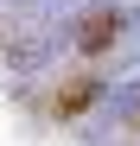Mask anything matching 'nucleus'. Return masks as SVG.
Instances as JSON below:
<instances>
[{"mask_svg": "<svg viewBox=\"0 0 140 146\" xmlns=\"http://www.w3.org/2000/svg\"><path fill=\"white\" fill-rule=\"evenodd\" d=\"M115 38H121V13H115V7H102V13H89L83 26H77V51L102 57V51H115Z\"/></svg>", "mask_w": 140, "mask_h": 146, "instance_id": "1", "label": "nucleus"}, {"mask_svg": "<svg viewBox=\"0 0 140 146\" xmlns=\"http://www.w3.org/2000/svg\"><path fill=\"white\" fill-rule=\"evenodd\" d=\"M96 95H102V83H89V76L64 83V89H57V114H64V121H77L83 108H96Z\"/></svg>", "mask_w": 140, "mask_h": 146, "instance_id": "2", "label": "nucleus"}, {"mask_svg": "<svg viewBox=\"0 0 140 146\" xmlns=\"http://www.w3.org/2000/svg\"><path fill=\"white\" fill-rule=\"evenodd\" d=\"M134 121H140V108H134Z\"/></svg>", "mask_w": 140, "mask_h": 146, "instance_id": "3", "label": "nucleus"}]
</instances>
